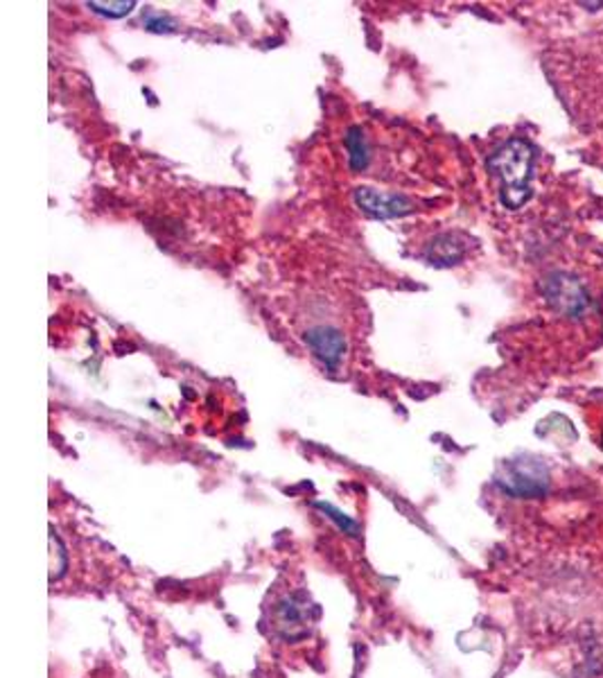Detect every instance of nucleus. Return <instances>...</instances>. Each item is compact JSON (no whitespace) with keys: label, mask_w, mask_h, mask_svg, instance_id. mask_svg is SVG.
Instances as JSON below:
<instances>
[{"label":"nucleus","mask_w":603,"mask_h":678,"mask_svg":"<svg viewBox=\"0 0 603 678\" xmlns=\"http://www.w3.org/2000/svg\"><path fill=\"white\" fill-rule=\"evenodd\" d=\"M534 152L529 143L514 139L504 143L491 159L488 170L502 181L499 200L506 208H520L529 200Z\"/></svg>","instance_id":"1"},{"label":"nucleus","mask_w":603,"mask_h":678,"mask_svg":"<svg viewBox=\"0 0 603 678\" xmlns=\"http://www.w3.org/2000/svg\"><path fill=\"white\" fill-rule=\"evenodd\" d=\"M314 615L316 611L303 593H290L273 606V628L278 636L294 643L308 638Z\"/></svg>","instance_id":"2"},{"label":"nucleus","mask_w":603,"mask_h":678,"mask_svg":"<svg viewBox=\"0 0 603 678\" xmlns=\"http://www.w3.org/2000/svg\"><path fill=\"white\" fill-rule=\"evenodd\" d=\"M547 482H549V475L545 466H540L538 462H529V460L506 464L504 473L497 480V484L506 493L518 495V497L542 495L547 491Z\"/></svg>","instance_id":"3"},{"label":"nucleus","mask_w":603,"mask_h":678,"mask_svg":"<svg viewBox=\"0 0 603 678\" xmlns=\"http://www.w3.org/2000/svg\"><path fill=\"white\" fill-rule=\"evenodd\" d=\"M353 200L357 208H362L366 215L378 217V219H391V217H402L413 211V204L405 195H394V193H380L376 189H355Z\"/></svg>","instance_id":"4"},{"label":"nucleus","mask_w":603,"mask_h":678,"mask_svg":"<svg viewBox=\"0 0 603 678\" xmlns=\"http://www.w3.org/2000/svg\"><path fill=\"white\" fill-rule=\"evenodd\" d=\"M545 294L553 308H559L566 314L579 316L588 308L585 290L568 277H551L545 286Z\"/></svg>","instance_id":"5"},{"label":"nucleus","mask_w":603,"mask_h":678,"mask_svg":"<svg viewBox=\"0 0 603 678\" xmlns=\"http://www.w3.org/2000/svg\"><path fill=\"white\" fill-rule=\"evenodd\" d=\"M305 344L312 348V353L326 362L329 369H337L346 353V340L340 331L329 329V326H316L305 333Z\"/></svg>","instance_id":"6"},{"label":"nucleus","mask_w":603,"mask_h":678,"mask_svg":"<svg viewBox=\"0 0 603 678\" xmlns=\"http://www.w3.org/2000/svg\"><path fill=\"white\" fill-rule=\"evenodd\" d=\"M463 251H466V247H463V245L456 240V236L445 234V236L434 238V240L428 245L426 256H428L430 262L448 267V265H454L456 260H461V258H463Z\"/></svg>","instance_id":"7"},{"label":"nucleus","mask_w":603,"mask_h":678,"mask_svg":"<svg viewBox=\"0 0 603 678\" xmlns=\"http://www.w3.org/2000/svg\"><path fill=\"white\" fill-rule=\"evenodd\" d=\"M346 148L351 154V168L353 170H364L368 165V148L362 127H351L346 133Z\"/></svg>","instance_id":"8"},{"label":"nucleus","mask_w":603,"mask_h":678,"mask_svg":"<svg viewBox=\"0 0 603 678\" xmlns=\"http://www.w3.org/2000/svg\"><path fill=\"white\" fill-rule=\"evenodd\" d=\"M136 8L133 0H122V3H88V10L109 19H122Z\"/></svg>","instance_id":"9"},{"label":"nucleus","mask_w":603,"mask_h":678,"mask_svg":"<svg viewBox=\"0 0 603 678\" xmlns=\"http://www.w3.org/2000/svg\"><path fill=\"white\" fill-rule=\"evenodd\" d=\"M143 21H146V28H148L150 32H172V30H174V23L170 21V17H165V14H161V12L148 10V12L143 14Z\"/></svg>","instance_id":"10"}]
</instances>
